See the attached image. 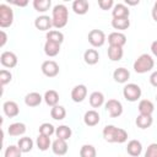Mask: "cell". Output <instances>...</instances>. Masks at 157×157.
<instances>
[{
  "label": "cell",
  "instance_id": "cell-11",
  "mask_svg": "<svg viewBox=\"0 0 157 157\" xmlns=\"http://www.w3.org/2000/svg\"><path fill=\"white\" fill-rule=\"evenodd\" d=\"M34 27L39 31H48L53 27V21L52 17L47 16V15H40L34 20Z\"/></svg>",
  "mask_w": 157,
  "mask_h": 157
},
{
  "label": "cell",
  "instance_id": "cell-32",
  "mask_svg": "<svg viewBox=\"0 0 157 157\" xmlns=\"http://www.w3.org/2000/svg\"><path fill=\"white\" fill-rule=\"evenodd\" d=\"M52 6V1L50 0H34L33 1V7L37 12L44 13L47 12Z\"/></svg>",
  "mask_w": 157,
  "mask_h": 157
},
{
  "label": "cell",
  "instance_id": "cell-9",
  "mask_svg": "<svg viewBox=\"0 0 157 157\" xmlns=\"http://www.w3.org/2000/svg\"><path fill=\"white\" fill-rule=\"evenodd\" d=\"M0 63L6 69H12L17 65L18 63V59L16 56V54L13 52H2L1 55H0Z\"/></svg>",
  "mask_w": 157,
  "mask_h": 157
},
{
  "label": "cell",
  "instance_id": "cell-48",
  "mask_svg": "<svg viewBox=\"0 0 157 157\" xmlns=\"http://www.w3.org/2000/svg\"><path fill=\"white\" fill-rule=\"evenodd\" d=\"M156 101H157V94H156Z\"/></svg>",
  "mask_w": 157,
  "mask_h": 157
},
{
  "label": "cell",
  "instance_id": "cell-30",
  "mask_svg": "<svg viewBox=\"0 0 157 157\" xmlns=\"http://www.w3.org/2000/svg\"><path fill=\"white\" fill-rule=\"evenodd\" d=\"M107 54H108V58H109L112 61H119V60L123 59L124 50H123V48H120V47H109Z\"/></svg>",
  "mask_w": 157,
  "mask_h": 157
},
{
  "label": "cell",
  "instance_id": "cell-6",
  "mask_svg": "<svg viewBox=\"0 0 157 157\" xmlns=\"http://www.w3.org/2000/svg\"><path fill=\"white\" fill-rule=\"evenodd\" d=\"M87 39H88V43L93 48H99V47H102L105 43L107 37H105L104 32L101 31V29H91L88 32Z\"/></svg>",
  "mask_w": 157,
  "mask_h": 157
},
{
  "label": "cell",
  "instance_id": "cell-13",
  "mask_svg": "<svg viewBox=\"0 0 157 157\" xmlns=\"http://www.w3.org/2000/svg\"><path fill=\"white\" fill-rule=\"evenodd\" d=\"M2 110H4V114L7 117V118H15L20 113V108H18V104L13 101H6L4 104H2Z\"/></svg>",
  "mask_w": 157,
  "mask_h": 157
},
{
  "label": "cell",
  "instance_id": "cell-31",
  "mask_svg": "<svg viewBox=\"0 0 157 157\" xmlns=\"http://www.w3.org/2000/svg\"><path fill=\"white\" fill-rule=\"evenodd\" d=\"M112 27L114 29L119 31H125L130 27V20L129 18H113L112 20Z\"/></svg>",
  "mask_w": 157,
  "mask_h": 157
},
{
  "label": "cell",
  "instance_id": "cell-29",
  "mask_svg": "<svg viewBox=\"0 0 157 157\" xmlns=\"http://www.w3.org/2000/svg\"><path fill=\"white\" fill-rule=\"evenodd\" d=\"M33 145H34L33 140H32L31 137H28V136H23V137H21V139L17 141V146H18V148L22 151V153L29 152V151L33 148Z\"/></svg>",
  "mask_w": 157,
  "mask_h": 157
},
{
  "label": "cell",
  "instance_id": "cell-5",
  "mask_svg": "<svg viewBox=\"0 0 157 157\" xmlns=\"http://www.w3.org/2000/svg\"><path fill=\"white\" fill-rule=\"evenodd\" d=\"M13 22V11L7 4L0 5V27L7 28Z\"/></svg>",
  "mask_w": 157,
  "mask_h": 157
},
{
  "label": "cell",
  "instance_id": "cell-35",
  "mask_svg": "<svg viewBox=\"0 0 157 157\" xmlns=\"http://www.w3.org/2000/svg\"><path fill=\"white\" fill-rule=\"evenodd\" d=\"M36 145H37V147H38L40 151H47V150L50 147V145H52L50 137L39 134L38 137H37V140H36Z\"/></svg>",
  "mask_w": 157,
  "mask_h": 157
},
{
  "label": "cell",
  "instance_id": "cell-43",
  "mask_svg": "<svg viewBox=\"0 0 157 157\" xmlns=\"http://www.w3.org/2000/svg\"><path fill=\"white\" fill-rule=\"evenodd\" d=\"M0 36H1V39H0V47H4L5 44H6V42H7V34H6V32L5 31H0Z\"/></svg>",
  "mask_w": 157,
  "mask_h": 157
},
{
  "label": "cell",
  "instance_id": "cell-18",
  "mask_svg": "<svg viewBox=\"0 0 157 157\" xmlns=\"http://www.w3.org/2000/svg\"><path fill=\"white\" fill-rule=\"evenodd\" d=\"M126 152L131 157H139L142 152V144L139 140H130L126 145Z\"/></svg>",
  "mask_w": 157,
  "mask_h": 157
},
{
  "label": "cell",
  "instance_id": "cell-38",
  "mask_svg": "<svg viewBox=\"0 0 157 157\" xmlns=\"http://www.w3.org/2000/svg\"><path fill=\"white\" fill-rule=\"evenodd\" d=\"M21 156H22V151L18 148L17 145H10L5 148L4 157H21Z\"/></svg>",
  "mask_w": 157,
  "mask_h": 157
},
{
  "label": "cell",
  "instance_id": "cell-25",
  "mask_svg": "<svg viewBox=\"0 0 157 157\" xmlns=\"http://www.w3.org/2000/svg\"><path fill=\"white\" fill-rule=\"evenodd\" d=\"M90 104L92 108H99L104 104V94L102 92L94 91L90 94Z\"/></svg>",
  "mask_w": 157,
  "mask_h": 157
},
{
  "label": "cell",
  "instance_id": "cell-41",
  "mask_svg": "<svg viewBox=\"0 0 157 157\" xmlns=\"http://www.w3.org/2000/svg\"><path fill=\"white\" fill-rule=\"evenodd\" d=\"M98 6L101 7V10H110L114 7V1L113 0H99L98 1Z\"/></svg>",
  "mask_w": 157,
  "mask_h": 157
},
{
  "label": "cell",
  "instance_id": "cell-47",
  "mask_svg": "<svg viewBox=\"0 0 157 157\" xmlns=\"http://www.w3.org/2000/svg\"><path fill=\"white\" fill-rule=\"evenodd\" d=\"M153 9H156V10H157V1L155 2V5H153Z\"/></svg>",
  "mask_w": 157,
  "mask_h": 157
},
{
  "label": "cell",
  "instance_id": "cell-22",
  "mask_svg": "<svg viewBox=\"0 0 157 157\" xmlns=\"http://www.w3.org/2000/svg\"><path fill=\"white\" fill-rule=\"evenodd\" d=\"M26 130H27L26 125L23 123H20V121L18 123H12L7 128V132H9L10 136H21L26 132Z\"/></svg>",
  "mask_w": 157,
  "mask_h": 157
},
{
  "label": "cell",
  "instance_id": "cell-20",
  "mask_svg": "<svg viewBox=\"0 0 157 157\" xmlns=\"http://www.w3.org/2000/svg\"><path fill=\"white\" fill-rule=\"evenodd\" d=\"M72 11L76 15H86L90 9V4L87 0H75L72 2Z\"/></svg>",
  "mask_w": 157,
  "mask_h": 157
},
{
  "label": "cell",
  "instance_id": "cell-46",
  "mask_svg": "<svg viewBox=\"0 0 157 157\" xmlns=\"http://www.w3.org/2000/svg\"><path fill=\"white\" fill-rule=\"evenodd\" d=\"M151 52L157 58V40H153L152 42V44H151Z\"/></svg>",
  "mask_w": 157,
  "mask_h": 157
},
{
  "label": "cell",
  "instance_id": "cell-23",
  "mask_svg": "<svg viewBox=\"0 0 157 157\" xmlns=\"http://www.w3.org/2000/svg\"><path fill=\"white\" fill-rule=\"evenodd\" d=\"M44 102L49 107H55L59 103V93L55 90H48L43 96Z\"/></svg>",
  "mask_w": 157,
  "mask_h": 157
},
{
  "label": "cell",
  "instance_id": "cell-19",
  "mask_svg": "<svg viewBox=\"0 0 157 157\" xmlns=\"http://www.w3.org/2000/svg\"><path fill=\"white\" fill-rule=\"evenodd\" d=\"M113 78L118 83H126L130 78V71L125 67H118L113 72Z\"/></svg>",
  "mask_w": 157,
  "mask_h": 157
},
{
  "label": "cell",
  "instance_id": "cell-14",
  "mask_svg": "<svg viewBox=\"0 0 157 157\" xmlns=\"http://www.w3.org/2000/svg\"><path fill=\"white\" fill-rule=\"evenodd\" d=\"M113 18H129L130 10L125 4H115L112 10Z\"/></svg>",
  "mask_w": 157,
  "mask_h": 157
},
{
  "label": "cell",
  "instance_id": "cell-28",
  "mask_svg": "<svg viewBox=\"0 0 157 157\" xmlns=\"http://www.w3.org/2000/svg\"><path fill=\"white\" fill-rule=\"evenodd\" d=\"M55 135H56V139H61V140L67 141L72 135V130L67 125H59L55 129Z\"/></svg>",
  "mask_w": 157,
  "mask_h": 157
},
{
  "label": "cell",
  "instance_id": "cell-21",
  "mask_svg": "<svg viewBox=\"0 0 157 157\" xmlns=\"http://www.w3.org/2000/svg\"><path fill=\"white\" fill-rule=\"evenodd\" d=\"M137 109H139V113L142 115H152L155 110V105L150 99H141L139 102Z\"/></svg>",
  "mask_w": 157,
  "mask_h": 157
},
{
  "label": "cell",
  "instance_id": "cell-8",
  "mask_svg": "<svg viewBox=\"0 0 157 157\" xmlns=\"http://www.w3.org/2000/svg\"><path fill=\"white\" fill-rule=\"evenodd\" d=\"M42 72L47 77H55L59 75V65L54 60H45L42 64Z\"/></svg>",
  "mask_w": 157,
  "mask_h": 157
},
{
  "label": "cell",
  "instance_id": "cell-37",
  "mask_svg": "<svg viewBox=\"0 0 157 157\" xmlns=\"http://www.w3.org/2000/svg\"><path fill=\"white\" fill-rule=\"evenodd\" d=\"M55 129L56 128H54L53 124H50V123H43V124L39 125L38 131H39L40 135H44V136H49L50 137L53 134H55Z\"/></svg>",
  "mask_w": 157,
  "mask_h": 157
},
{
  "label": "cell",
  "instance_id": "cell-36",
  "mask_svg": "<svg viewBox=\"0 0 157 157\" xmlns=\"http://www.w3.org/2000/svg\"><path fill=\"white\" fill-rule=\"evenodd\" d=\"M97 156V151L96 147L93 145H82L80 148V157H96Z\"/></svg>",
  "mask_w": 157,
  "mask_h": 157
},
{
  "label": "cell",
  "instance_id": "cell-33",
  "mask_svg": "<svg viewBox=\"0 0 157 157\" xmlns=\"http://www.w3.org/2000/svg\"><path fill=\"white\" fill-rule=\"evenodd\" d=\"M50 117L54 119V120H63L65 119L66 117V110L63 105H55V107H52L50 109Z\"/></svg>",
  "mask_w": 157,
  "mask_h": 157
},
{
  "label": "cell",
  "instance_id": "cell-39",
  "mask_svg": "<svg viewBox=\"0 0 157 157\" xmlns=\"http://www.w3.org/2000/svg\"><path fill=\"white\" fill-rule=\"evenodd\" d=\"M11 80H12V74L9 70L2 69L0 71V83H1V86H5V85L10 83Z\"/></svg>",
  "mask_w": 157,
  "mask_h": 157
},
{
  "label": "cell",
  "instance_id": "cell-26",
  "mask_svg": "<svg viewBox=\"0 0 157 157\" xmlns=\"http://www.w3.org/2000/svg\"><path fill=\"white\" fill-rule=\"evenodd\" d=\"M83 60L88 65H96L99 60V54L96 49H87L83 53Z\"/></svg>",
  "mask_w": 157,
  "mask_h": 157
},
{
  "label": "cell",
  "instance_id": "cell-17",
  "mask_svg": "<svg viewBox=\"0 0 157 157\" xmlns=\"http://www.w3.org/2000/svg\"><path fill=\"white\" fill-rule=\"evenodd\" d=\"M43 101V97L40 93L38 92H29L28 94H26L25 97V104L29 108H33V107H38Z\"/></svg>",
  "mask_w": 157,
  "mask_h": 157
},
{
  "label": "cell",
  "instance_id": "cell-27",
  "mask_svg": "<svg viewBox=\"0 0 157 157\" xmlns=\"http://www.w3.org/2000/svg\"><path fill=\"white\" fill-rule=\"evenodd\" d=\"M135 123H136L137 128L145 130V129H147V128H150L152 125L153 118H152V115H142V114H139L137 118H136V120H135Z\"/></svg>",
  "mask_w": 157,
  "mask_h": 157
},
{
  "label": "cell",
  "instance_id": "cell-4",
  "mask_svg": "<svg viewBox=\"0 0 157 157\" xmlns=\"http://www.w3.org/2000/svg\"><path fill=\"white\" fill-rule=\"evenodd\" d=\"M142 91L136 83H126L123 88V96L128 102H136L141 98Z\"/></svg>",
  "mask_w": 157,
  "mask_h": 157
},
{
  "label": "cell",
  "instance_id": "cell-16",
  "mask_svg": "<svg viewBox=\"0 0 157 157\" xmlns=\"http://www.w3.org/2000/svg\"><path fill=\"white\" fill-rule=\"evenodd\" d=\"M101 120V117H99V113L94 109H91V110H87L83 115V123L87 125V126H96Z\"/></svg>",
  "mask_w": 157,
  "mask_h": 157
},
{
  "label": "cell",
  "instance_id": "cell-12",
  "mask_svg": "<svg viewBox=\"0 0 157 157\" xmlns=\"http://www.w3.org/2000/svg\"><path fill=\"white\" fill-rule=\"evenodd\" d=\"M87 97V87L85 85H76L71 91V99L75 103H81Z\"/></svg>",
  "mask_w": 157,
  "mask_h": 157
},
{
  "label": "cell",
  "instance_id": "cell-7",
  "mask_svg": "<svg viewBox=\"0 0 157 157\" xmlns=\"http://www.w3.org/2000/svg\"><path fill=\"white\" fill-rule=\"evenodd\" d=\"M105 110L110 118H118L123 114V104L118 99H108L105 103Z\"/></svg>",
  "mask_w": 157,
  "mask_h": 157
},
{
  "label": "cell",
  "instance_id": "cell-2",
  "mask_svg": "<svg viewBox=\"0 0 157 157\" xmlns=\"http://www.w3.org/2000/svg\"><path fill=\"white\" fill-rule=\"evenodd\" d=\"M52 21L54 28H64L69 21V10L64 4H58L52 10Z\"/></svg>",
  "mask_w": 157,
  "mask_h": 157
},
{
  "label": "cell",
  "instance_id": "cell-34",
  "mask_svg": "<svg viewBox=\"0 0 157 157\" xmlns=\"http://www.w3.org/2000/svg\"><path fill=\"white\" fill-rule=\"evenodd\" d=\"M45 37H47V40L55 42L58 44H61L64 42V34L58 29H50L49 32H47Z\"/></svg>",
  "mask_w": 157,
  "mask_h": 157
},
{
  "label": "cell",
  "instance_id": "cell-44",
  "mask_svg": "<svg viewBox=\"0 0 157 157\" xmlns=\"http://www.w3.org/2000/svg\"><path fill=\"white\" fill-rule=\"evenodd\" d=\"M10 4L15 5V6H20V7H25L28 5V1L27 0H23V1H10Z\"/></svg>",
  "mask_w": 157,
  "mask_h": 157
},
{
  "label": "cell",
  "instance_id": "cell-45",
  "mask_svg": "<svg viewBox=\"0 0 157 157\" xmlns=\"http://www.w3.org/2000/svg\"><path fill=\"white\" fill-rule=\"evenodd\" d=\"M140 4V1L139 0H125V5L129 7V6H136V5H139Z\"/></svg>",
  "mask_w": 157,
  "mask_h": 157
},
{
  "label": "cell",
  "instance_id": "cell-24",
  "mask_svg": "<svg viewBox=\"0 0 157 157\" xmlns=\"http://www.w3.org/2000/svg\"><path fill=\"white\" fill-rule=\"evenodd\" d=\"M60 45L61 44H58L55 42H50V40H47L45 44H44V53L47 56H56L60 52Z\"/></svg>",
  "mask_w": 157,
  "mask_h": 157
},
{
  "label": "cell",
  "instance_id": "cell-40",
  "mask_svg": "<svg viewBox=\"0 0 157 157\" xmlns=\"http://www.w3.org/2000/svg\"><path fill=\"white\" fill-rule=\"evenodd\" d=\"M144 157H157V144L156 142L148 145Z\"/></svg>",
  "mask_w": 157,
  "mask_h": 157
},
{
  "label": "cell",
  "instance_id": "cell-3",
  "mask_svg": "<svg viewBox=\"0 0 157 157\" xmlns=\"http://www.w3.org/2000/svg\"><path fill=\"white\" fill-rule=\"evenodd\" d=\"M155 66V60L150 54H141L134 63V70L137 74H146Z\"/></svg>",
  "mask_w": 157,
  "mask_h": 157
},
{
  "label": "cell",
  "instance_id": "cell-10",
  "mask_svg": "<svg viewBox=\"0 0 157 157\" xmlns=\"http://www.w3.org/2000/svg\"><path fill=\"white\" fill-rule=\"evenodd\" d=\"M108 44L109 47H120L123 48L126 44V36L121 32H112L108 34Z\"/></svg>",
  "mask_w": 157,
  "mask_h": 157
},
{
  "label": "cell",
  "instance_id": "cell-15",
  "mask_svg": "<svg viewBox=\"0 0 157 157\" xmlns=\"http://www.w3.org/2000/svg\"><path fill=\"white\" fill-rule=\"evenodd\" d=\"M52 150H53L54 155H56V156H64V155H66V152L69 150V146H67V142L65 140L55 139L52 142Z\"/></svg>",
  "mask_w": 157,
  "mask_h": 157
},
{
  "label": "cell",
  "instance_id": "cell-42",
  "mask_svg": "<svg viewBox=\"0 0 157 157\" xmlns=\"http://www.w3.org/2000/svg\"><path fill=\"white\" fill-rule=\"evenodd\" d=\"M150 83L157 88V71H153L150 76Z\"/></svg>",
  "mask_w": 157,
  "mask_h": 157
},
{
  "label": "cell",
  "instance_id": "cell-1",
  "mask_svg": "<svg viewBox=\"0 0 157 157\" xmlns=\"http://www.w3.org/2000/svg\"><path fill=\"white\" fill-rule=\"evenodd\" d=\"M102 134L104 140L110 144H124L128 140V132L121 128H117L115 125H105Z\"/></svg>",
  "mask_w": 157,
  "mask_h": 157
}]
</instances>
